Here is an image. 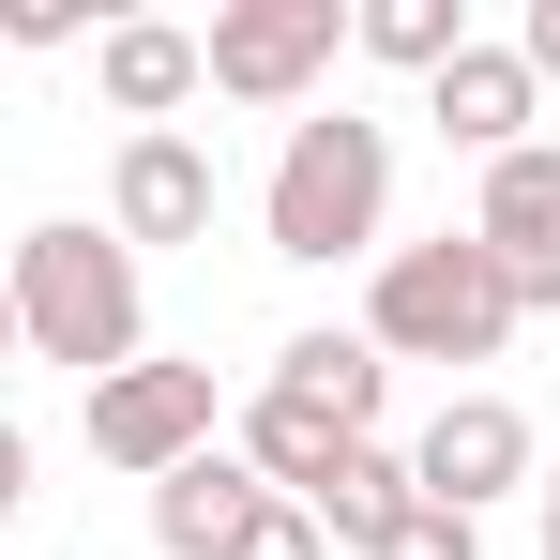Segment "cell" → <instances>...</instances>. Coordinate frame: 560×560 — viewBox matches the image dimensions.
Here are the masks:
<instances>
[{
  "mask_svg": "<svg viewBox=\"0 0 560 560\" xmlns=\"http://www.w3.org/2000/svg\"><path fill=\"white\" fill-rule=\"evenodd\" d=\"M258 228H273V258H303V273L378 258V228H394V137H378L364 106H303L288 152H273V183H258Z\"/></svg>",
  "mask_w": 560,
  "mask_h": 560,
  "instance_id": "2",
  "label": "cell"
},
{
  "mask_svg": "<svg viewBox=\"0 0 560 560\" xmlns=\"http://www.w3.org/2000/svg\"><path fill=\"white\" fill-rule=\"evenodd\" d=\"M92 92L121 106V137H167L197 106V31H167V15H106L92 31Z\"/></svg>",
  "mask_w": 560,
  "mask_h": 560,
  "instance_id": "10",
  "label": "cell"
},
{
  "mask_svg": "<svg viewBox=\"0 0 560 560\" xmlns=\"http://www.w3.org/2000/svg\"><path fill=\"white\" fill-rule=\"evenodd\" d=\"M0 46H92V0H0Z\"/></svg>",
  "mask_w": 560,
  "mask_h": 560,
  "instance_id": "18",
  "label": "cell"
},
{
  "mask_svg": "<svg viewBox=\"0 0 560 560\" xmlns=\"http://www.w3.org/2000/svg\"><path fill=\"white\" fill-rule=\"evenodd\" d=\"M364 349H378V364H500V349H515V288H500V258H485L469 228H440V243H378Z\"/></svg>",
  "mask_w": 560,
  "mask_h": 560,
  "instance_id": "3",
  "label": "cell"
},
{
  "mask_svg": "<svg viewBox=\"0 0 560 560\" xmlns=\"http://www.w3.org/2000/svg\"><path fill=\"white\" fill-rule=\"evenodd\" d=\"M273 394H303L318 424L378 440V409H394V364H378L364 334H288V349H273Z\"/></svg>",
  "mask_w": 560,
  "mask_h": 560,
  "instance_id": "12",
  "label": "cell"
},
{
  "mask_svg": "<svg viewBox=\"0 0 560 560\" xmlns=\"http://www.w3.org/2000/svg\"><path fill=\"white\" fill-rule=\"evenodd\" d=\"M515 61H530V92L560 77V0H530V15H515Z\"/></svg>",
  "mask_w": 560,
  "mask_h": 560,
  "instance_id": "19",
  "label": "cell"
},
{
  "mask_svg": "<svg viewBox=\"0 0 560 560\" xmlns=\"http://www.w3.org/2000/svg\"><path fill=\"white\" fill-rule=\"evenodd\" d=\"M0 364H15V288H0Z\"/></svg>",
  "mask_w": 560,
  "mask_h": 560,
  "instance_id": "22",
  "label": "cell"
},
{
  "mask_svg": "<svg viewBox=\"0 0 560 560\" xmlns=\"http://www.w3.org/2000/svg\"><path fill=\"white\" fill-rule=\"evenodd\" d=\"M409 500H424V485H409V455H394V440H349V455H334V485H318L303 515H318V546H378Z\"/></svg>",
  "mask_w": 560,
  "mask_h": 560,
  "instance_id": "14",
  "label": "cell"
},
{
  "mask_svg": "<svg viewBox=\"0 0 560 560\" xmlns=\"http://www.w3.org/2000/svg\"><path fill=\"white\" fill-rule=\"evenodd\" d=\"M349 46L394 61V77H440V61L469 46V0H349Z\"/></svg>",
  "mask_w": 560,
  "mask_h": 560,
  "instance_id": "15",
  "label": "cell"
},
{
  "mask_svg": "<svg viewBox=\"0 0 560 560\" xmlns=\"http://www.w3.org/2000/svg\"><path fill=\"white\" fill-rule=\"evenodd\" d=\"M228 455L258 469V485H273V500H318V485H334V455H349V424H318V409H303V394H258V409H243V440H228Z\"/></svg>",
  "mask_w": 560,
  "mask_h": 560,
  "instance_id": "13",
  "label": "cell"
},
{
  "mask_svg": "<svg viewBox=\"0 0 560 560\" xmlns=\"http://www.w3.org/2000/svg\"><path fill=\"white\" fill-rule=\"evenodd\" d=\"M258 500H273V485H258V469L212 440V455H183L167 485H152V546H167V560H228V530H243Z\"/></svg>",
  "mask_w": 560,
  "mask_h": 560,
  "instance_id": "11",
  "label": "cell"
},
{
  "mask_svg": "<svg viewBox=\"0 0 560 560\" xmlns=\"http://www.w3.org/2000/svg\"><path fill=\"white\" fill-rule=\"evenodd\" d=\"M530 500H546V560H560V469H546V485H530Z\"/></svg>",
  "mask_w": 560,
  "mask_h": 560,
  "instance_id": "21",
  "label": "cell"
},
{
  "mask_svg": "<svg viewBox=\"0 0 560 560\" xmlns=\"http://www.w3.org/2000/svg\"><path fill=\"white\" fill-rule=\"evenodd\" d=\"M15 500H31V440L0 424V515H15Z\"/></svg>",
  "mask_w": 560,
  "mask_h": 560,
  "instance_id": "20",
  "label": "cell"
},
{
  "mask_svg": "<svg viewBox=\"0 0 560 560\" xmlns=\"http://www.w3.org/2000/svg\"><path fill=\"white\" fill-rule=\"evenodd\" d=\"M0 288H15V349H31V364H77V378L152 364V288H137V258L106 243L92 212L31 228V243L0 258Z\"/></svg>",
  "mask_w": 560,
  "mask_h": 560,
  "instance_id": "1",
  "label": "cell"
},
{
  "mask_svg": "<svg viewBox=\"0 0 560 560\" xmlns=\"http://www.w3.org/2000/svg\"><path fill=\"white\" fill-rule=\"evenodd\" d=\"M228 560H334V546H318V515H303V500H258V515L228 530Z\"/></svg>",
  "mask_w": 560,
  "mask_h": 560,
  "instance_id": "17",
  "label": "cell"
},
{
  "mask_svg": "<svg viewBox=\"0 0 560 560\" xmlns=\"http://www.w3.org/2000/svg\"><path fill=\"white\" fill-rule=\"evenodd\" d=\"M469 243L500 258L515 318H546V303H560V137H530V152H500V167H485V197H469Z\"/></svg>",
  "mask_w": 560,
  "mask_h": 560,
  "instance_id": "7",
  "label": "cell"
},
{
  "mask_svg": "<svg viewBox=\"0 0 560 560\" xmlns=\"http://www.w3.org/2000/svg\"><path fill=\"white\" fill-rule=\"evenodd\" d=\"M409 485H424L440 515H485V500L546 485V440H530V409H515V394H440V424L409 440Z\"/></svg>",
  "mask_w": 560,
  "mask_h": 560,
  "instance_id": "5",
  "label": "cell"
},
{
  "mask_svg": "<svg viewBox=\"0 0 560 560\" xmlns=\"http://www.w3.org/2000/svg\"><path fill=\"white\" fill-rule=\"evenodd\" d=\"M364 560H485V515H440V500H409Z\"/></svg>",
  "mask_w": 560,
  "mask_h": 560,
  "instance_id": "16",
  "label": "cell"
},
{
  "mask_svg": "<svg viewBox=\"0 0 560 560\" xmlns=\"http://www.w3.org/2000/svg\"><path fill=\"white\" fill-rule=\"evenodd\" d=\"M334 46H349V0H228V15L197 31V92L303 106L318 77H334Z\"/></svg>",
  "mask_w": 560,
  "mask_h": 560,
  "instance_id": "4",
  "label": "cell"
},
{
  "mask_svg": "<svg viewBox=\"0 0 560 560\" xmlns=\"http://www.w3.org/2000/svg\"><path fill=\"white\" fill-rule=\"evenodd\" d=\"M212 152H197L183 121L167 137H121V167H106V243L121 258H152V243H212Z\"/></svg>",
  "mask_w": 560,
  "mask_h": 560,
  "instance_id": "8",
  "label": "cell"
},
{
  "mask_svg": "<svg viewBox=\"0 0 560 560\" xmlns=\"http://www.w3.org/2000/svg\"><path fill=\"white\" fill-rule=\"evenodd\" d=\"M424 121H440L455 152H485V167H500V152H530V121H546V92H530V61H515V46H485V31H469L455 61L424 77Z\"/></svg>",
  "mask_w": 560,
  "mask_h": 560,
  "instance_id": "9",
  "label": "cell"
},
{
  "mask_svg": "<svg viewBox=\"0 0 560 560\" xmlns=\"http://www.w3.org/2000/svg\"><path fill=\"white\" fill-rule=\"evenodd\" d=\"M92 455L137 469V485H167L183 455H212V364H121V378H92Z\"/></svg>",
  "mask_w": 560,
  "mask_h": 560,
  "instance_id": "6",
  "label": "cell"
}]
</instances>
